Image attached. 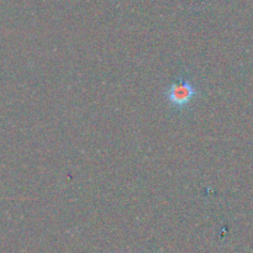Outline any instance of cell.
<instances>
[{
  "label": "cell",
  "mask_w": 253,
  "mask_h": 253,
  "mask_svg": "<svg viewBox=\"0 0 253 253\" xmlns=\"http://www.w3.org/2000/svg\"><path fill=\"white\" fill-rule=\"evenodd\" d=\"M195 95V89L189 82L182 81L172 84L167 90V99L172 105L182 106L188 105Z\"/></svg>",
  "instance_id": "6da1fadb"
}]
</instances>
